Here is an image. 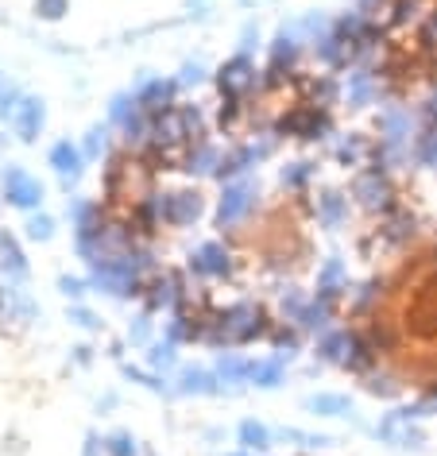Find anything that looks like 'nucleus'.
Returning <instances> with one entry per match:
<instances>
[{
  "label": "nucleus",
  "mask_w": 437,
  "mask_h": 456,
  "mask_svg": "<svg viewBox=\"0 0 437 456\" xmlns=\"http://www.w3.org/2000/svg\"><path fill=\"white\" fill-rule=\"evenodd\" d=\"M352 198H356V205H360L364 213L387 216L391 209H395V186H391L387 170L383 167L360 170V175L352 178Z\"/></svg>",
  "instance_id": "1"
},
{
  "label": "nucleus",
  "mask_w": 437,
  "mask_h": 456,
  "mask_svg": "<svg viewBox=\"0 0 437 456\" xmlns=\"http://www.w3.org/2000/svg\"><path fill=\"white\" fill-rule=\"evenodd\" d=\"M217 322H221L228 345H251L256 337L271 333V329H268V314H263L256 302H233L221 317H217Z\"/></svg>",
  "instance_id": "2"
},
{
  "label": "nucleus",
  "mask_w": 437,
  "mask_h": 456,
  "mask_svg": "<svg viewBox=\"0 0 437 456\" xmlns=\"http://www.w3.org/2000/svg\"><path fill=\"white\" fill-rule=\"evenodd\" d=\"M217 89H221L225 101H240L251 89H260V74H256V62L248 59V54H236V59H228L221 70H217Z\"/></svg>",
  "instance_id": "3"
},
{
  "label": "nucleus",
  "mask_w": 437,
  "mask_h": 456,
  "mask_svg": "<svg viewBox=\"0 0 437 456\" xmlns=\"http://www.w3.org/2000/svg\"><path fill=\"white\" fill-rule=\"evenodd\" d=\"M333 128L329 112L317 109V105H302L294 112H286V117L279 120V132L283 135H294V140H326Z\"/></svg>",
  "instance_id": "4"
},
{
  "label": "nucleus",
  "mask_w": 437,
  "mask_h": 456,
  "mask_svg": "<svg viewBox=\"0 0 437 456\" xmlns=\"http://www.w3.org/2000/svg\"><path fill=\"white\" fill-rule=\"evenodd\" d=\"M407 333L418 340H433L437 337V279L418 287V298L407 305Z\"/></svg>",
  "instance_id": "5"
},
{
  "label": "nucleus",
  "mask_w": 437,
  "mask_h": 456,
  "mask_svg": "<svg viewBox=\"0 0 437 456\" xmlns=\"http://www.w3.org/2000/svg\"><path fill=\"white\" fill-rule=\"evenodd\" d=\"M256 198H260L256 182H228L225 193H221V205H217V224H221V228L240 224L251 213Z\"/></svg>",
  "instance_id": "6"
},
{
  "label": "nucleus",
  "mask_w": 437,
  "mask_h": 456,
  "mask_svg": "<svg viewBox=\"0 0 437 456\" xmlns=\"http://www.w3.org/2000/svg\"><path fill=\"white\" fill-rule=\"evenodd\" d=\"M175 94H178V82L175 77H144L136 97H140V109L147 117H163V112L175 109Z\"/></svg>",
  "instance_id": "7"
},
{
  "label": "nucleus",
  "mask_w": 437,
  "mask_h": 456,
  "mask_svg": "<svg viewBox=\"0 0 437 456\" xmlns=\"http://www.w3.org/2000/svg\"><path fill=\"white\" fill-rule=\"evenodd\" d=\"M4 198H8V205H16V209H39L43 186H39V178L28 175V170L8 167L4 170Z\"/></svg>",
  "instance_id": "8"
},
{
  "label": "nucleus",
  "mask_w": 437,
  "mask_h": 456,
  "mask_svg": "<svg viewBox=\"0 0 437 456\" xmlns=\"http://www.w3.org/2000/svg\"><path fill=\"white\" fill-rule=\"evenodd\" d=\"M152 140H155V151H175V147L190 143V128H186V120H182V109L152 117Z\"/></svg>",
  "instance_id": "9"
},
{
  "label": "nucleus",
  "mask_w": 437,
  "mask_h": 456,
  "mask_svg": "<svg viewBox=\"0 0 437 456\" xmlns=\"http://www.w3.org/2000/svg\"><path fill=\"white\" fill-rule=\"evenodd\" d=\"M202 213H205V198L198 190H178V193H170V201H167V224H175V228H186L194 221H202Z\"/></svg>",
  "instance_id": "10"
},
{
  "label": "nucleus",
  "mask_w": 437,
  "mask_h": 456,
  "mask_svg": "<svg viewBox=\"0 0 437 456\" xmlns=\"http://www.w3.org/2000/svg\"><path fill=\"white\" fill-rule=\"evenodd\" d=\"M82 159H86V155H82V147H74L70 140H59V143L51 147L47 163L54 167V175L62 178V186H66V190H70L74 182L82 178Z\"/></svg>",
  "instance_id": "11"
},
{
  "label": "nucleus",
  "mask_w": 437,
  "mask_h": 456,
  "mask_svg": "<svg viewBox=\"0 0 437 456\" xmlns=\"http://www.w3.org/2000/svg\"><path fill=\"white\" fill-rule=\"evenodd\" d=\"M43 124H47V109H43V101L39 97H24V101H20V109L12 117V128H16L20 140L36 143L39 132H43Z\"/></svg>",
  "instance_id": "12"
},
{
  "label": "nucleus",
  "mask_w": 437,
  "mask_h": 456,
  "mask_svg": "<svg viewBox=\"0 0 437 456\" xmlns=\"http://www.w3.org/2000/svg\"><path fill=\"white\" fill-rule=\"evenodd\" d=\"M190 271H194V275L221 279V275H228V271H233V256H228L221 244H202L198 256L190 259Z\"/></svg>",
  "instance_id": "13"
},
{
  "label": "nucleus",
  "mask_w": 437,
  "mask_h": 456,
  "mask_svg": "<svg viewBox=\"0 0 437 456\" xmlns=\"http://www.w3.org/2000/svg\"><path fill=\"white\" fill-rule=\"evenodd\" d=\"M298 51H302V36H298V28H283L279 36L271 43V70H291L298 62Z\"/></svg>",
  "instance_id": "14"
},
{
  "label": "nucleus",
  "mask_w": 437,
  "mask_h": 456,
  "mask_svg": "<svg viewBox=\"0 0 437 456\" xmlns=\"http://www.w3.org/2000/svg\"><path fill=\"white\" fill-rule=\"evenodd\" d=\"M352 340H356L352 329L321 333V340H317V360L321 363H341V368H344V360H349V352H352Z\"/></svg>",
  "instance_id": "15"
},
{
  "label": "nucleus",
  "mask_w": 437,
  "mask_h": 456,
  "mask_svg": "<svg viewBox=\"0 0 437 456\" xmlns=\"http://www.w3.org/2000/svg\"><path fill=\"white\" fill-rule=\"evenodd\" d=\"M349 105L352 109H367V105H375L379 101V77L372 70H352L349 74Z\"/></svg>",
  "instance_id": "16"
},
{
  "label": "nucleus",
  "mask_w": 437,
  "mask_h": 456,
  "mask_svg": "<svg viewBox=\"0 0 437 456\" xmlns=\"http://www.w3.org/2000/svg\"><path fill=\"white\" fill-rule=\"evenodd\" d=\"M124 147L132 155H144V151H155V140H152V117L140 109L136 117L124 124Z\"/></svg>",
  "instance_id": "17"
},
{
  "label": "nucleus",
  "mask_w": 437,
  "mask_h": 456,
  "mask_svg": "<svg viewBox=\"0 0 437 456\" xmlns=\"http://www.w3.org/2000/svg\"><path fill=\"white\" fill-rule=\"evenodd\" d=\"M317 221H321V228H341L349 221V198H344L341 190H326L317 198Z\"/></svg>",
  "instance_id": "18"
},
{
  "label": "nucleus",
  "mask_w": 437,
  "mask_h": 456,
  "mask_svg": "<svg viewBox=\"0 0 437 456\" xmlns=\"http://www.w3.org/2000/svg\"><path fill=\"white\" fill-rule=\"evenodd\" d=\"M178 395H221L225 387L217 379V371H202V368H186L178 375Z\"/></svg>",
  "instance_id": "19"
},
{
  "label": "nucleus",
  "mask_w": 437,
  "mask_h": 456,
  "mask_svg": "<svg viewBox=\"0 0 437 456\" xmlns=\"http://www.w3.org/2000/svg\"><path fill=\"white\" fill-rule=\"evenodd\" d=\"M0 275H8V282H24L28 279V264L20 244L8 232H0Z\"/></svg>",
  "instance_id": "20"
},
{
  "label": "nucleus",
  "mask_w": 437,
  "mask_h": 456,
  "mask_svg": "<svg viewBox=\"0 0 437 456\" xmlns=\"http://www.w3.org/2000/svg\"><path fill=\"white\" fill-rule=\"evenodd\" d=\"M414 232H418V221L402 209H391L383 216V228H379V236H383L387 244H407V240H414Z\"/></svg>",
  "instance_id": "21"
},
{
  "label": "nucleus",
  "mask_w": 437,
  "mask_h": 456,
  "mask_svg": "<svg viewBox=\"0 0 437 456\" xmlns=\"http://www.w3.org/2000/svg\"><path fill=\"white\" fill-rule=\"evenodd\" d=\"M333 322V298H326V294H317L314 302H306V310L302 317H298V329H306V333H326Z\"/></svg>",
  "instance_id": "22"
},
{
  "label": "nucleus",
  "mask_w": 437,
  "mask_h": 456,
  "mask_svg": "<svg viewBox=\"0 0 437 456\" xmlns=\"http://www.w3.org/2000/svg\"><path fill=\"white\" fill-rule=\"evenodd\" d=\"M182 298V282H178V275H159L155 282H152V290H147V310H170Z\"/></svg>",
  "instance_id": "23"
},
{
  "label": "nucleus",
  "mask_w": 437,
  "mask_h": 456,
  "mask_svg": "<svg viewBox=\"0 0 437 456\" xmlns=\"http://www.w3.org/2000/svg\"><path fill=\"white\" fill-rule=\"evenodd\" d=\"M341 290H349V271H344V264L333 256L317 271V294H326V298H337Z\"/></svg>",
  "instance_id": "24"
},
{
  "label": "nucleus",
  "mask_w": 437,
  "mask_h": 456,
  "mask_svg": "<svg viewBox=\"0 0 437 456\" xmlns=\"http://www.w3.org/2000/svg\"><path fill=\"white\" fill-rule=\"evenodd\" d=\"M167 201H170V193H144V198L136 201V221L144 228L167 224Z\"/></svg>",
  "instance_id": "25"
},
{
  "label": "nucleus",
  "mask_w": 437,
  "mask_h": 456,
  "mask_svg": "<svg viewBox=\"0 0 437 456\" xmlns=\"http://www.w3.org/2000/svg\"><path fill=\"white\" fill-rule=\"evenodd\" d=\"M221 151H217L213 143H198L194 151L182 159V170H190V175H217V167H221Z\"/></svg>",
  "instance_id": "26"
},
{
  "label": "nucleus",
  "mask_w": 437,
  "mask_h": 456,
  "mask_svg": "<svg viewBox=\"0 0 437 456\" xmlns=\"http://www.w3.org/2000/svg\"><path fill=\"white\" fill-rule=\"evenodd\" d=\"M251 371H256V360H244V356H233V352H225L221 360H217V379L221 383H244L251 379Z\"/></svg>",
  "instance_id": "27"
},
{
  "label": "nucleus",
  "mask_w": 437,
  "mask_h": 456,
  "mask_svg": "<svg viewBox=\"0 0 437 456\" xmlns=\"http://www.w3.org/2000/svg\"><path fill=\"white\" fill-rule=\"evenodd\" d=\"M414 159H418L422 167L437 170V117H433V112H430V124L414 135Z\"/></svg>",
  "instance_id": "28"
},
{
  "label": "nucleus",
  "mask_w": 437,
  "mask_h": 456,
  "mask_svg": "<svg viewBox=\"0 0 437 456\" xmlns=\"http://www.w3.org/2000/svg\"><path fill=\"white\" fill-rule=\"evenodd\" d=\"M286 352H279L275 360H263V363H256V371H251V383L256 387H263V391H271V387H279L283 383V371H286Z\"/></svg>",
  "instance_id": "29"
},
{
  "label": "nucleus",
  "mask_w": 437,
  "mask_h": 456,
  "mask_svg": "<svg viewBox=\"0 0 437 456\" xmlns=\"http://www.w3.org/2000/svg\"><path fill=\"white\" fill-rule=\"evenodd\" d=\"M364 340L372 345V352L379 356V352H395L399 333H395V325H391V322H379V317H375V322L364 329Z\"/></svg>",
  "instance_id": "30"
},
{
  "label": "nucleus",
  "mask_w": 437,
  "mask_h": 456,
  "mask_svg": "<svg viewBox=\"0 0 437 456\" xmlns=\"http://www.w3.org/2000/svg\"><path fill=\"white\" fill-rule=\"evenodd\" d=\"M236 437H240V444H244V449H256V452H263V449H271V429H268V426H263V421H256V418L240 421Z\"/></svg>",
  "instance_id": "31"
},
{
  "label": "nucleus",
  "mask_w": 437,
  "mask_h": 456,
  "mask_svg": "<svg viewBox=\"0 0 437 456\" xmlns=\"http://www.w3.org/2000/svg\"><path fill=\"white\" fill-rule=\"evenodd\" d=\"M314 414H321V418H349L352 414V403L344 395H314L306 403Z\"/></svg>",
  "instance_id": "32"
},
{
  "label": "nucleus",
  "mask_w": 437,
  "mask_h": 456,
  "mask_svg": "<svg viewBox=\"0 0 437 456\" xmlns=\"http://www.w3.org/2000/svg\"><path fill=\"white\" fill-rule=\"evenodd\" d=\"M367 155H372V143H367L364 135H349V140L337 143V159L344 167H360Z\"/></svg>",
  "instance_id": "33"
},
{
  "label": "nucleus",
  "mask_w": 437,
  "mask_h": 456,
  "mask_svg": "<svg viewBox=\"0 0 437 456\" xmlns=\"http://www.w3.org/2000/svg\"><path fill=\"white\" fill-rule=\"evenodd\" d=\"M136 112H140V97H136V94H117V97H112V105H109V120L124 128Z\"/></svg>",
  "instance_id": "34"
},
{
  "label": "nucleus",
  "mask_w": 437,
  "mask_h": 456,
  "mask_svg": "<svg viewBox=\"0 0 437 456\" xmlns=\"http://www.w3.org/2000/svg\"><path fill=\"white\" fill-rule=\"evenodd\" d=\"M167 337L175 340V345H178V340H202V325L194 322L190 314H175V322L167 325Z\"/></svg>",
  "instance_id": "35"
},
{
  "label": "nucleus",
  "mask_w": 437,
  "mask_h": 456,
  "mask_svg": "<svg viewBox=\"0 0 437 456\" xmlns=\"http://www.w3.org/2000/svg\"><path fill=\"white\" fill-rule=\"evenodd\" d=\"M364 387H367V395H379V398H391L399 391V379L391 371H367L364 375Z\"/></svg>",
  "instance_id": "36"
},
{
  "label": "nucleus",
  "mask_w": 437,
  "mask_h": 456,
  "mask_svg": "<svg viewBox=\"0 0 437 456\" xmlns=\"http://www.w3.org/2000/svg\"><path fill=\"white\" fill-rule=\"evenodd\" d=\"M279 310H283V317L286 322H298L302 317V310H306V298H302V290L298 287H286V290H279Z\"/></svg>",
  "instance_id": "37"
},
{
  "label": "nucleus",
  "mask_w": 437,
  "mask_h": 456,
  "mask_svg": "<svg viewBox=\"0 0 437 456\" xmlns=\"http://www.w3.org/2000/svg\"><path fill=\"white\" fill-rule=\"evenodd\" d=\"M314 170L317 163H291V167H283V190H302L309 178H314Z\"/></svg>",
  "instance_id": "38"
},
{
  "label": "nucleus",
  "mask_w": 437,
  "mask_h": 456,
  "mask_svg": "<svg viewBox=\"0 0 437 456\" xmlns=\"http://www.w3.org/2000/svg\"><path fill=\"white\" fill-rule=\"evenodd\" d=\"M105 147H109V124H97V128H89L86 143H82V155L86 159H101V155H105Z\"/></svg>",
  "instance_id": "39"
},
{
  "label": "nucleus",
  "mask_w": 437,
  "mask_h": 456,
  "mask_svg": "<svg viewBox=\"0 0 437 456\" xmlns=\"http://www.w3.org/2000/svg\"><path fill=\"white\" fill-rule=\"evenodd\" d=\"M175 340H167V345H152V352H147V363H152L155 371H170L175 368Z\"/></svg>",
  "instance_id": "40"
},
{
  "label": "nucleus",
  "mask_w": 437,
  "mask_h": 456,
  "mask_svg": "<svg viewBox=\"0 0 437 456\" xmlns=\"http://www.w3.org/2000/svg\"><path fill=\"white\" fill-rule=\"evenodd\" d=\"M279 437L302 444V449H326V444H333L329 437H321V433H302V429H279Z\"/></svg>",
  "instance_id": "41"
},
{
  "label": "nucleus",
  "mask_w": 437,
  "mask_h": 456,
  "mask_svg": "<svg viewBox=\"0 0 437 456\" xmlns=\"http://www.w3.org/2000/svg\"><path fill=\"white\" fill-rule=\"evenodd\" d=\"M20 101H24V94H20L16 86H4V82H0V120H12L16 109H20Z\"/></svg>",
  "instance_id": "42"
},
{
  "label": "nucleus",
  "mask_w": 437,
  "mask_h": 456,
  "mask_svg": "<svg viewBox=\"0 0 437 456\" xmlns=\"http://www.w3.org/2000/svg\"><path fill=\"white\" fill-rule=\"evenodd\" d=\"M66 12H70V0H36V16L47 20V24L62 20Z\"/></svg>",
  "instance_id": "43"
},
{
  "label": "nucleus",
  "mask_w": 437,
  "mask_h": 456,
  "mask_svg": "<svg viewBox=\"0 0 437 456\" xmlns=\"http://www.w3.org/2000/svg\"><path fill=\"white\" fill-rule=\"evenodd\" d=\"M105 452L109 456H136V437L132 433H112L105 441Z\"/></svg>",
  "instance_id": "44"
},
{
  "label": "nucleus",
  "mask_w": 437,
  "mask_h": 456,
  "mask_svg": "<svg viewBox=\"0 0 437 456\" xmlns=\"http://www.w3.org/2000/svg\"><path fill=\"white\" fill-rule=\"evenodd\" d=\"M28 236H31V240H51V236H54V221L47 213H36L28 221Z\"/></svg>",
  "instance_id": "45"
},
{
  "label": "nucleus",
  "mask_w": 437,
  "mask_h": 456,
  "mask_svg": "<svg viewBox=\"0 0 437 456\" xmlns=\"http://www.w3.org/2000/svg\"><path fill=\"white\" fill-rule=\"evenodd\" d=\"M379 290H383V282H375V279H372V282H364V287L356 290V298H352V310H356V314H364L367 305L379 298Z\"/></svg>",
  "instance_id": "46"
},
{
  "label": "nucleus",
  "mask_w": 437,
  "mask_h": 456,
  "mask_svg": "<svg viewBox=\"0 0 437 456\" xmlns=\"http://www.w3.org/2000/svg\"><path fill=\"white\" fill-rule=\"evenodd\" d=\"M271 345L279 348V352H286V356H294V348H298V333H291L286 325H279V329H271Z\"/></svg>",
  "instance_id": "47"
},
{
  "label": "nucleus",
  "mask_w": 437,
  "mask_h": 456,
  "mask_svg": "<svg viewBox=\"0 0 437 456\" xmlns=\"http://www.w3.org/2000/svg\"><path fill=\"white\" fill-rule=\"evenodd\" d=\"M182 120H186V128H190V140L205 135V117H202L198 105H182Z\"/></svg>",
  "instance_id": "48"
},
{
  "label": "nucleus",
  "mask_w": 437,
  "mask_h": 456,
  "mask_svg": "<svg viewBox=\"0 0 437 456\" xmlns=\"http://www.w3.org/2000/svg\"><path fill=\"white\" fill-rule=\"evenodd\" d=\"M391 441H395V449H414V452H418L422 444H425V437H422V433H418V429H410V426H407V429H399V433H395V437H391Z\"/></svg>",
  "instance_id": "49"
},
{
  "label": "nucleus",
  "mask_w": 437,
  "mask_h": 456,
  "mask_svg": "<svg viewBox=\"0 0 437 456\" xmlns=\"http://www.w3.org/2000/svg\"><path fill=\"white\" fill-rule=\"evenodd\" d=\"M395 24L402 28V24H414V20H418V0H395Z\"/></svg>",
  "instance_id": "50"
},
{
  "label": "nucleus",
  "mask_w": 437,
  "mask_h": 456,
  "mask_svg": "<svg viewBox=\"0 0 437 456\" xmlns=\"http://www.w3.org/2000/svg\"><path fill=\"white\" fill-rule=\"evenodd\" d=\"M86 287H89V282H82V279H70V275H62V279H59V290L66 294V298H82Z\"/></svg>",
  "instance_id": "51"
},
{
  "label": "nucleus",
  "mask_w": 437,
  "mask_h": 456,
  "mask_svg": "<svg viewBox=\"0 0 437 456\" xmlns=\"http://www.w3.org/2000/svg\"><path fill=\"white\" fill-rule=\"evenodd\" d=\"M124 375H128V379H136V383H144V387H152V391H159V395L167 391V383L155 379V375H144V371H136V368H124Z\"/></svg>",
  "instance_id": "52"
},
{
  "label": "nucleus",
  "mask_w": 437,
  "mask_h": 456,
  "mask_svg": "<svg viewBox=\"0 0 437 456\" xmlns=\"http://www.w3.org/2000/svg\"><path fill=\"white\" fill-rule=\"evenodd\" d=\"M147 333H152V322H147V314L144 317H136V325L128 329V337H132V345H144Z\"/></svg>",
  "instance_id": "53"
},
{
  "label": "nucleus",
  "mask_w": 437,
  "mask_h": 456,
  "mask_svg": "<svg viewBox=\"0 0 437 456\" xmlns=\"http://www.w3.org/2000/svg\"><path fill=\"white\" fill-rule=\"evenodd\" d=\"M236 117H240V101H225L221 105V128H233Z\"/></svg>",
  "instance_id": "54"
},
{
  "label": "nucleus",
  "mask_w": 437,
  "mask_h": 456,
  "mask_svg": "<svg viewBox=\"0 0 437 456\" xmlns=\"http://www.w3.org/2000/svg\"><path fill=\"white\" fill-rule=\"evenodd\" d=\"M202 77H205V74H202V66H198V62H190V66H182V77H178V82H182V86H198Z\"/></svg>",
  "instance_id": "55"
},
{
  "label": "nucleus",
  "mask_w": 437,
  "mask_h": 456,
  "mask_svg": "<svg viewBox=\"0 0 437 456\" xmlns=\"http://www.w3.org/2000/svg\"><path fill=\"white\" fill-rule=\"evenodd\" d=\"M101 452H105V441H101L97 433H89V437H86V452H82V456H101Z\"/></svg>",
  "instance_id": "56"
},
{
  "label": "nucleus",
  "mask_w": 437,
  "mask_h": 456,
  "mask_svg": "<svg viewBox=\"0 0 437 456\" xmlns=\"http://www.w3.org/2000/svg\"><path fill=\"white\" fill-rule=\"evenodd\" d=\"M70 317H74V322H78V325H86V329H97V317H94V314H89V310H74Z\"/></svg>",
  "instance_id": "57"
},
{
  "label": "nucleus",
  "mask_w": 437,
  "mask_h": 456,
  "mask_svg": "<svg viewBox=\"0 0 437 456\" xmlns=\"http://www.w3.org/2000/svg\"><path fill=\"white\" fill-rule=\"evenodd\" d=\"M379 8H383V0H356V12H379Z\"/></svg>",
  "instance_id": "58"
},
{
  "label": "nucleus",
  "mask_w": 437,
  "mask_h": 456,
  "mask_svg": "<svg viewBox=\"0 0 437 456\" xmlns=\"http://www.w3.org/2000/svg\"><path fill=\"white\" fill-rule=\"evenodd\" d=\"M425 43H437V12L425 20Z\"/></svg>",
  "instance_id": "59"
}]
</instances>
